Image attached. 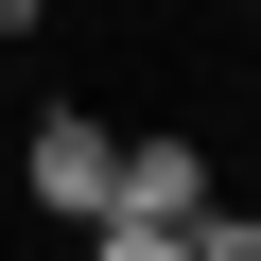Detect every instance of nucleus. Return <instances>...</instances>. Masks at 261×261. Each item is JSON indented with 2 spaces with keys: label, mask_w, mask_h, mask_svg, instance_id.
I'll list each match as a JSON object with an SVG mask.
<instances>
[{
  "label": "nucleus",
  "mask_w": 261,
  "mask_h": 261,
  "mask_svg": "<svg viewBox=\"0 0 261 261\" xmlns=\"http://www.w3.org/2000/svg\"><path fill=\"white\" fill-rule=\"evenodd\" d=\"M18 174H35V209H53V226L87 244V226H105V192H122V122H105V105H35Z\"/></svg>",
  "instance_id": "obj_1"
},
{
  "label": "nucleus",
  "mask_w": 261,
  "mask_h": 261,
  "mask_svg": "<svg viewBox=\"0 0 261 261\" xmlns=\"http://www.w3.org/2000/svg\"><path fill=\"white\" fill-rule=\"evenodd\" d=\"M226 192H209V140H174V122H157V140H122V192H105V226H157V244H192Z\"/></svg>",
  "instance_id": "obj_2"
},
{
  "label": "nucleus",
  "mask_w": 261,
  "mask_h": 261,
  "mask_svg": "<svg viewBox=\"0 0 261 261\" xmlns=\"http://www.w3.org/2000/svg\"><path fill=\"white\" fill-rule=\"evenodd\" d=\"M174 261H261V209H209V226H192Z\"/></svg>",
  "instance_id": "obj_3"
},
{
  "label": "nucleus",
  "mask_w": 261,
  "mask_h": 261,
  "mask_svg": "<svg viewBox=\"0 0 261 261\" xmlns=\"http://www.w3.org/2000/svg\"><path fill=\"white\" fill-rule=\"evenodd\" d=\"M87 261H174V244H157V226H87Z\"/></svg>",
  "instance_id": "obj_4"
},
{
  "label": "nucleus",
  "mask_w": 261,
  "mask_h": 261,
  "mask_svg": "<svg viewBox=\"0 0 261 261\" xmlns=\"http://www.w3.org/2000/svg\"><path fill=\"white\" fill-rule=\"evenodd\" d=\"M35 18H53V0H0V53H35Z\"/></svg>",
  "instance_id": "obj_5"
},
{
  "label": "nucleus",
  "mask_w": 261,
  "mask_h": 261,
  "mask_svg": "<svg viewBox=\"0 0 261 261\" xmlns=\"http://www.w3.org/2000/svg\"><path fill=\"white\" fill-rule=\"evenodd\" d=\"M0 70H18V53H0Z\"/></svg>",
  "instance_id": "obj_6"
}]
</instances>
